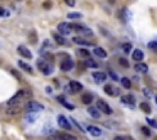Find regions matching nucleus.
<instances>
[{
    "instance_id": "obj_14",
    "label": "nucleus",
    "mask_w": 157,
    "mask_h": 140,
    "mask_svg": "<svg viewBox=\"0 0 157 140\" xmlns=\"http://www.w3.org/2000/svg\"><path fill=\"white\" fill-rule=\"evenodd\" d=\"M37 66H39V69H41L44 74H51V73H53V68L48 66V63H44V61H39V63H37Z\"/></svg>"
},
{
    "instance_id": "obj_19",
    "label": "nucleus",
    "mask_w": 157,
    "mask_h": 140,
    "mask_svg": "<svg viewBox=\"0 0 157 140\" xmlns=\"http://www.w3.org/2000/svg\"><path fill=\"white\" fill-rule=\"evenodd\" d=\"M88 115H90V117H93V118H96V120L102 117L100 110H98V108H95V107H88Z\"/></svg>"
},
{
    "instance_id": "obj_29",
    "label": "nucleus",
    "mask_w": 157,
    "mask_h": 140,
    "mask_svg": "<svg viewBox=\"0 0 157 140\" xmlns=\"http://www.w3.org/2000/svg\"><path fill=\"white\" fill-rule=\"evenodd\" d=\"M54 39L58 44H66V39H63V36L61 34H54Z\"/></svg>"
},
{
    "instance_id": "obj_27",
    "label": "nucleus",
    "mask_w": 157,
    "mask_h": 140,
    "mask_svg": "<svg viewBox=\"0 0 157 140\" xmlns=\"http://www.w3.org/2000/svg\"><path fill=\"white\" fill-rule=\"evenodd\" d=\"M36 118H37V113H27L26 115V122H27V123H34Z\"/></svg>"
},
{
    "instance_id": "obj_37",
    "label": "nucleus",
    "mask_w": 157,
    "mask_h": 140,
    "mask_svg": "<svg viewBox=\"0 0 157 140\" xmlns=\"http://www.w3.org/2000/svg\"><path fill=\"white\" fill-rule=\"evenodd\" d=\"M120 64H122L123 68H127V66H129V61H127V59H123V58H120Z\"/></svg>"
},
{
    "instance_id": "obj_3",
    "label": "nucleus",
    "mask_w": 157,
    "mask_h": 140,
    "mask_svg": "<svg viewBox=\"0 0 157 140\" xmlns=\"http://www.w3.org/2000/svg\"><path fill=\"white\" fill-rule=\"evenodd\" d=\"M96 108L100 110V113H105V115H112V113H113V110L110 108V105L105 100H98V101H96Z\"/></svg>"
},
{
    "instance_id": "obj_32",
    "label": "nucleus",
    "mask_w": 157,
    "mask_h": 140,
    "mask_svg": "<svg viewBox=\"0 0 157 140\" xmlns=\"http://www.w3.org/2000/svg\"><path fill=\"white\" fill-rule=\"evenodd\" d=\"M68 19H81V14H78V12H69V14H68Z\"/></svg>"
},
{
    "instance_id": "obj_22",
    "label": "nucleus",
    "mask_w": 157,
    "mask_h": 140,
    "mask_svg": "<svg viewBox=\"0 0 157 140\" xmlns=\"http://www.w3.org/2000/svg\"><path fill=\"white\" fill-rule=\"evenodd\" d=\"M17 64H19V68H21V69H24V71H27V73H32V68L29 66V64L26 63V61H19Z\"/></svg>"
},
{
    "instance_id": "obj_40",
    "label": "nucleus",
    "mask_w": 157,
    "mask_h": 140,
    "mask_svg": "<svg viewBox=\"0 0 157 140\" xmlns=\"http://www.w3.org/2000/svg\"><path fill=\"white\" fill-rule=\"evenodd\" d=\"M113 140H129V139H127V137H120V135H118V137H115Z\"/></svg>"
},
{
    "instance_id": "obj_25",
    "label": "nucleus",
    "mask_w": 157,
    "mask_h": 140,
    "mask_svg": "<svg viewBox=\"0 0 157 140\" xmlns=\"http://www.w3.org/2000/svg\"><path fill=\"white\" fill-rule=\"evenodd\" d=\"M85 66H88V68H93V69H95V68H98L100 64H98V63H96L95 59H90V58H88V59L85 61Z\"/></svg>"
},
{
    "instance_id": "obj_26",
    "label": "nucleus",
    "mask_w": 157,
    "mask_h": 140,
    "mask_svg": "<svg viewBox=\"0 0 157 140\" xmlns=\"http://www.w3.org/2000/svg\"><path fill=\"white\" fill-rule=\"evenodd\" d=\"M120 81H122V86L123 88H127V90L132 88V81H130L129 78H120Z\"/></svg>"
},
{
    "instance_id": "obj_21",
    "label": "nucleus",
    "mask_w": 157,
    "mask_h": 140,
    "mask_svg": "<svg viewBox=\"0 0 157 140\" xmlns=\"http://www.w3.org/2000/svg\"><path fill=\"white\" fill-rule=\"evenodd\" d=\"M81 101L85 103V105H91V101H93V95H91V93H85L81 96Z\"/></svg>"
},
{
    "instance_id": "obj_41",
    "label": "nucleus",
    "mask_w": 157,
    "mask_h": 140,
    "mask_svg": "<svg viewBox=\"0 0 157 140\" xmlns=\"http://www.w3.org/2000/svg\"><path fill=\"white\" fill-rule=\"evenodd\" d=\"M12 74H14V76L17 78V80H21V76H19V73H17V71H12Z\"/></svg>"
},
{
    "instance_id": "obj_31",
    "label": "nucleus",
    "mask_w": 157,
    "mask_h": 140,
    "mask_svg": "<svg viewBox=\"0 0 157 140\" xmlns=\"http://www.w3.org/2000/svg\"><path fill=\"white\" fill-rule=\"evenodd\" d=\"M149 49H150V51H154V53H157V41H150V42H149Z\"/></svg>"
},
{
    "instance_id": "obj_23",
    "label": "nucleus",
    "mask_w": 157,
    "mask_h": 140,
    "mask_svg": "<svg viewBox=\"0 0 157 140\" xmlns=\"http://www.w3.org/2000/svg\"><path fill=\"white\" fill-rule=\"evenodd\" d=\"M135 69L139 71V73H147V71H149V66L144 64V63H139V64L135 66Z\"/></svg>"
},
{
    "instance_id": "obj_36",
    "label": "nucleus",
    "mask_w": 157,
    "mask_h": 140,
    "mask_svg": "<svg viewBox=\"0 0 157 140\" xmlns=\"http://www.w3.org/2000/svg\"><path fill=\"white\" fill-rule=\"evenodd\" d=\"M5 15H9V10L7 9H0V17H5Z\"/></svg>"
},
{
    "instance_id": "obj_2",
    "label": "nucleus",
    "mask_w": 157,
    "mask_h": 140,
    "mask_svg": "<svg viewBox=\"0 0 157 140\" xmlns=\"http://www.w3.org/2000/svg\"><path fill=\"white\" fill-rule=\"evenodd\" d=\"M42 105L41 103H37V101H27L26 103V110H27V113H37V112H42Z\"/></svg>"
},
{
    "instance_id": "obj_34",
    "label": "nucleus",
    "mask_w": 157,
    "mask_h": 140,
    "mask_svg": "<svg viewBox=\"0 0 157 140\" xmlns=\"http://www.w3.org/2000/svg\"><path fill=\"white\" fill-rule=\"evenodd\" d=\"M107 74H108V76H110V78H112V80H120V78H118V76H117V73H113V71H112V69H110V71H108V73H107Z\"/></svg>"
},
{
    "instance_id": "obj_4",
    "label": "nucleus",
    "mask_w": 157,
    "mask_h": 140,
    "mask_svg": "<svg viewBox=\"0 0 157 140\" xmlns=\"http://www.w3.org/2000/svg\"><path fill=\"white\" fill-rule=\"evenodd\" d=\"M48 140H75V137L69 134H63V132H54L48 137Z\"/></svg>"
},
{
    "instance_id": "obj_18",
    "label": "nucleus",
    "mask_w": 157,
    "mask_h": 140,
    "mask_svg": "<svg viewBox=\"0 0 157 140\" xmlns=\"http://www.w3.org/2000/svg\"><path fill=\"white\" fill-rule=\"evenodd\" d=\"M105 93L110 95V96H118V90L113 88L112 85H105Z\"/></svg>"
},
{
    "instance_id": "obj_17",
    "label": "nucleus",
    "mask_w": 157,
    "mask_h": 140,
    "mask_svg": "<svg viewBox=\"0 0 157 140\" xmlns=\"http://www.w3.org/2000/svg\"><path fill=\"white\" fill-rule=\"evenodd\" d=\"M122 103L123 105H129V107H134L135 105V98L132 95H125V96H122Z\"/></svg>"
},
{
    "instance_id": "obj_9",
    "label": "nucleus",
    "mask_w": 157,
    "mask_h": 140,
    "mask_svg": "<svg viewBox=\"0 0 157 140\" xmlns=\"http://www.w3.org/2000/svg\"><path fill=\"white\" fill-rule=\"evenodd\" d=\"M58 31H59L61 36H68V34L73 32V27H71V24H59V26H58Z\"/></svg>"
},
{
    "instance_id": "obj_30",
    "label": "nucleus",
    "mask_w": 157,
    "mask_h": 140,
    "mask_svg": "<svg viewBox=\"0 0 157 140\" xmlns=\"http://www.w3.org/2000/svg\"><path fill=\"white\" fill-rule=\"evenodd\" d=\"M78 54H80L81 58H85V59H88V58H90V51H86V49H80Z\"/></svg>"
},
{
    "instance_id": "obj_7",
    "label": "nucleus",
    "mask_w": 157,
    "mask_h": 140,
    "mask_svg": "<svg viewBox=\"0 0 157 140\" xmlns=\"http://www.w3.org/2000/svg\"><path fill=\"white\" fill-rule=\"evenodd\" d=\"M73 31H76V32L83 34V36H93V32H91V29H88V27L81 26V24H73Z\"/></svg>"
},
{
    "instance_id": "obj_43",
    "label": "nucleus",
    "mask_w": 157,
    "mask_h": 140,
    "mask_svg": "<svg viewBox=\"0 0 157 140\" xmlns=\"http://www.w3.org/2000/svg\"><path fill=\"white\" fill-rule=\"evenodd\" d=\"M110 2H113V0H110Z\"/></svg>"
},
{
    "instance_id": "obj_33",
    "label": "nucleus",
    "mask_w": 157,
    "mask_h": 140,
    "mask_svg": "<svg viewBox=\"0 0 157 140\" xmlns=\"http://www.w3.org/2000/svg\"><path fill=\"white\" fill-rule=\"evenodd\" d=\"M140 108H142V110H144V112H145L147 115L150 113V107H149V103H142V105H140Z\"/></svg>"
},
{
    "instance_id": "obj_35",
    "label": "nucleus",
    "mask_w": 157,
    "mask_h": 140,
    "mask_svg": "<svg viewBox=\"0 0 157 140\" xmlns=\"http://www.w3.org/2000/svg\"><path fill=\"white\" fill-rule=\"evenodd\" d=\"M147 122H149V125H150V127L157 128V122H156V120H152V118H147Z\"/></svg>"
},
{
    "instance_id": "obj_5",
    "label": "nucleus",
    "mask_w": 157,
    "mask_h": 140,
    "mask_svg": "<svg viewBox=\"0 0 157 140\" xmlns=\"http://www.w3.org/2000/svg\"><path fill=\"white\" fill-rule=\"evenodd\" d=\"M58 125H59L63 130H68V132L71 130V127H73V125H71V122H69L64 115H59V117H58Z\"/></svg>"
},
{
    "instance_id": "obj_38",
    "label": "nucleus",
    "mask_w": 157,
    "mask_h": 140,
    "mask_svg": "<svg viewBox=\"0 0 157 140\" xmlns=\"http://www.w3.org/2000/svg\"><path fill=\"white\" fill-rule=\"evenodd\" d=\"M142 132H144V135H145V137H149V135H150V130L147 127H142Z\"/></svg>"
},
{
    "instance_id": "obj_12",
    "label": "nucleus",
    "mask_w": 157,
    "mask_h": 140,
    "mask_svg": "<svg viewBox=\"0 0 157 140\" xmlns=\"http://www.w3.org/2000/svg\"><path fill=\"white\" fill-rule=\"evenodd\" d=\"M76 42V44H80V46H85V47H88V46H93V41H90V39H86V37H75L73 39Z\"/></svg>"
},
{
    "instance_id": "obj_39",
    "label": "nucleus",
    "mask_w": 157,
    "mask_h": 140,
    "mask_svg": "<svg viewBox=\"0 0 157 140\" xmlns=\"http://www.w3.org/2000/svg\"><path fill=\"white\" fill-rule=\"evenodd\" d=\"M64 2H66L69 7H75V0H64Z\"/></svg>"
},
{
    "instance_id": "obj_28",
    "label": "nucleus",
    "mask_w": 157,
    "mask_h": 140,
    "mask_svg": "<svg viewBox=\"0 0 157 140\" xmlns=\"http://www.w3.org/2000/svg\"><path fill=\"white\" fill-rule=\"evenodd\" d=\"M122 51L123 53H132V51H134V47H132V44H130V42H125V44H122Z\"/></svg>"
},
{
    "instance_id": "obj_13",
    "label": "nucleus",
    "mask_w": 157,
    "mask_h": 140,
    "mask_svg": "<svg viewBox=\"0 0 157 140\" xmlns=\"http://www.w3.org/2000/svg\"><path fill=\"white\" fill-rule=\"evenodd\" d=\"M24 108H26V107H7V108H5V113L10 115V117H12V115H19Z\"/></svg>"
},
{
    "instance_id": "obj_8",
    "label": "nucleus",
    "mask_w": 157,
    "mask_h": 140,
    "mask_svg": "<svg viewBox=\"0 0 157 140\" xmlns=\"http://www.w3.org/2000/svg\"><path fill=\"white\" fill-rule=\"evenodd\" d=\"M68 90H69V93H80V91H83V85L78 83V81H69Z\"/></svg>"
},
{
    "instance_id": "obj_6",
    "label": "nucleus",
    "mask_w": 157,
    "mask_h": 140,
    "mask_svg": "<svg viewBox=\"0 0 157 140\" xmlns=\"http://www.w3.org/2000/svg\"><path fill=\"white\" fill-rule=\"evenodd\" d=\"M73 68H75V61L71 58H68V56H64V59L61 61V69L63 71H71Z\"/></svg>"
},
{
    "instance_id": "obj_42",
    "label": "nucleus",
    "mask_w": 157,
    "mask_h": 140,
    "mask_svg": "<svg viewBox=\"0 0 157 140\" xmlns=\"http://www.w3.org/2000/svg\"><path fill=\"white\" fill-rule=\"evenodd\" d=\"M156 103H157V95H156Z\"/></svg>"
},
{
    "instance_id": "obj_1",
    "label": "nucleus",
    "mask_w": 157,
    "mask_h": 140,
    "mask_svg": "<svg viewBox=\"0 0 157 140\" xmlns=\"http://www.w3.org/2000/svg\"><path fill=\"white\" fill-rule=\"evenodd\" d=\"M31 95L32 93H31L29 90H19V91L7 101V107H26V103H27V100L31 98Z\"/></svg>"
},
{
    "instance_id": "obj_11",
    "label": "nucleus",
    "mask_w": 157,
    "mask_h": 140,
    "mask_svg": "<svg viewBox=\"0 0 157 140\" xmlns=\"http://www.w3.org/2000/svg\"><path fill=\"white\" fill-rule=\"evenodd\" d=\"M86 132H88L90 135H93V137H102V128H98V127H95V125H88L86 127Z\"/></svg>"
},
{
    "instance_id": "obj_15",
    "label": "nucleus",
    "mask_w": 157,
    "mask_h": 140,
    "mask_svg": "<svg viewBox=\"0 0 157 140\" xmlns=\"http://www.w3.org/2000/svg\"><path fill=\"white\" fill-rule=\"evenodd\" d=\"M132 59L137 61V63H142V59H144V53L140 51V49H134V51H132Z\"/></svg>"
},
{
    "instance_id": "obj_24",
    "label": "nucleus",
    "mask_w": 157,
    "mask_h": 140,
    "mask_svg": "<svg viewBox=\"0 0 157 140\" xmlns=\"http://www.w3.org/2000/svg\"><path fill=\"white\" fill-rule=\"evenodd\" d=\"M58 101H59V103H63V107H66L68 110H75V107H73L71 103H68V101L64 100V96H59V98H58Z\"/></svg>"
},
{
    "instance_id": "obj_16",
    "label": "nucleus",
    "mask_w": 157,
    "mask_h": 140,
    "mask_svg": "<svg viewBox=\"0 0 157 140\" xmlns=\"http://www.w3.org/2000/svg\"><path fill=\"white\" fill-rule=\"evenodd\" d=\"M19 54H21L22 58H26V59H31V58H32V53H31L26 46H19Z\"/></svg>"
},
{
    "instance_id": "obj_20",
    "label": "nucleus",
    "mask_w": 157,
    "mask_h": 140,
    "mask_svg": "<svg viewBox=\"0 0 157 140\" xmlns=\"http://www.w3.org/2000/svg\"><path fill=\"white\" fill-rule=\"evenodd\" d=\"M93 54H95L96 58H100V59H105V58H107V51H105L103 47H95Z\"/></svg>"
},
{
    "instance_id": "obj_10",
    "label": "nucleus",
    "mask_w": 157,
    "mask_h": 140,
    "mask_svg": "<svg viewBox=\"0 0 157 140\" xmlns=\"http://www.w3.org/2000/svg\"><path fill=\"white\" fill-rule=\"evenodd\" d=\"M93 80H95V83L102 85V83L107 81V73H103V71H95V73H93Z\"/></svg>"
}]
</instances>
